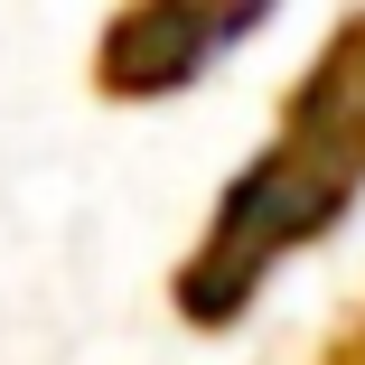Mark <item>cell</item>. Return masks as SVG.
<instances>
[{
    "mask_svg": "<svg viewBox=\"0 0 365 365\" xmlns=\"http://www.w3.org/2000/svg\"><path fill=\"white\" fill-rule=\"evenodd\" d=\"M356 197H365V10H346L328 29V47L309 56V76L290 85L262 160L206 215L197 253L169 281L178 319L187 328H235L253 309V290L290 253H309Z\"/></svg>",
    "mask_w": 365,
    "mask_h": 365,
    "instance_id": "6da1fadb",
    "label": "cell"
},
{
    "mask_svg": "<svg viewBox=\"0 0 365 365\" xmlns=\"http://www.w3.org/2000/svg\"><path fill=\"white\" fill-rule=\"evenodd\" d=\"M262 10H197V0H150V10H113L94 38V94L131 103V94H178L187 76H206V56H225L235 38H253Z\"/></svg>",
    "mask_w": 365,
    "mask_h": 365,
    "instance_id": "7a4b0ae2",
    "label": "cell"
},
{
    "mask_svg": "<svg viewBox=\"0 0 365 365\" xmlns=\"http://www.w3.org/2000/svg\"><path fill=\"white\" fill-rule=\"evenodd\" d=\"M300 365H365V300H346V309L328 319V337H319Z\"/></svg>",
    "mask_w": 365,
    "mask_h": 365,
    "instance_id": "3957f363",
    "label": "cell"
}]
</instances>
